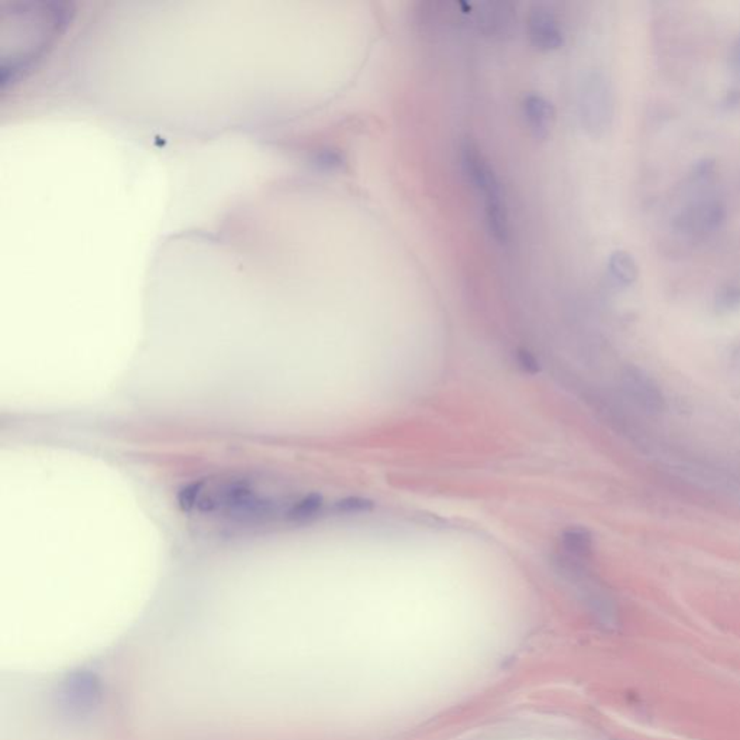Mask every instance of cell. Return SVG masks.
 Listing matches in <instances>:
<instances>
[{
  "instance_id": "6",
  "label": "cell",
  "mask_w": 740,
  "mask_h": 740,
  "mask_svg": "<svg viewBox=\"0 0 740 740\" xmlns=\"http://www.w3.org/2000/svg\"><path fill=\"white\" fill-rule=\"evenodd\" d=\"M528 34L533 45L541 51H554L562 45V32L551 9L535 5L528 16Z\"/></svg>"
},
{
  "instance_id": "1",
  "label": "cell",
  "mask_w": 740,
  "mask_h": 740,
  "mask_svg": "<svg viewBox=\"0 0 740 740\" xmlns=\"http://www.w3.org/2000/svg\"><path fill=\"white\" fill-rule=\"evenodd\" d=\"M298 500L277 489L271 481L247 474L210 476L184 486L178 493L183 512L239 526L292 522Z\"/></svg>"
},
{
  "instance_id": "11",
  "label": "cell",
  "mask_w": 740,
  "mask_h": 740,
  "mask_svg": "<svg viewBox=\"0 0 740 740\" xmlns=\"http://www.w3.org/2000/svg\"><path fill=\"white\" fill-rule=\"evenodd\" d=\"M609 269L613 279L622 285L633 284L638 277L637 262L633 260V257L629 253L623 250L612 253L609 259Z\"/></svg>"
},
{
  "instance_id": "7",
  "label": "cell",
  "mask_w": 740,
  "mask_h": 740,
  "mask_svg": "<svg viewBox=\"0 0 740 740\" xmlns=\"http://www.w3.org/2000/svg\"><path fill=\"white\" fill-rule=\"evenodd\" d=\"M523 115L528 128L537 139H545L555 120L553 104L540 94H528L523 100Z\"/></svg>"
},
{
  "instance_id": "15",
  "label": "cell",
  "mask_w": 740,
  "mask_h": 740,
  "mask_svg": "<svg viewBox=\"0 0 740 740\" xmlns=\"http://www.w3.org/2000/svg\"><path fill=\"white\" fill-rule=\"evenodd\" d=\"M736 58L740 63V41H739V45L736 46Z\"/></svg>"
},
{
  "instance_id": "12",
  "label": "cell",
  "mask_w": 740,
  "mask_h": 740,
  "mask_svg": "<svg viewBox=\"0 0 740 740\" xmlns=\"http://www.w3.org/2000/svg\"><path fill=\"white\" fill-rule=\"evenodd\" d=\"M323 508V498L317 493H309L299 498L292 513V522H304L320 513Z\"/></svg>"
},
{
  "instance_id": "9",
  "label": "cell",
  "mask_w": 740,
  "mask_h": 740,
  "mask_svg": "<svg viewBox=\"0 0 740 740\" xmlns=\"http://www.w3.org/2000/svg\"><path fill=\"white\" fill-rule=\"evenodd\" d=\"M723 216H724V211H723V207H720V204L717 202H702L693 208H690L689 211H687L685 217L682 219V222L685 223L687 229L690 230H694V232H710L713 229H716L719 226V223H721L723 220Z\"/></svg>"
},
{
  "instance_id": "4",
  "label": "cell",
  "mask_w": 740,
  "mask_h": 740,
  "mask_svg": "<svg viewBox=\"0 0 740 740\" xmlns=\"http://www.w3.org/2000/svg\"><path fill=\"white\" fill-rule=\"evenodd\" d=\"M622 386L630 401L644 412L657 415L665 409V396L659 385L642 369L626 366L622 372Z\"/></svg>"
},
{
  "instance_id": "2",
  "label": "cell",
  "mask_w": 740,
  "mask_h": 740,
  "mask_svg": "<svg viewBox=\"0 0 740 740\" xmlns=\"http://www.w3.org/2000/svg\"><path fill=\"white\" fill-rule=\"evenodd\" d=\"M580 113L583 125L593 135L609 129L613 118V101L606 78L593 73L586 77L580 90Z\"/></svg>"
},
{
  "instance_id": "13",
  "label": "cell",
  "mask_w": 740,
  "mask_h": 740,
  "mask_svg": "<svg viewBox=\"0 0 740 740\" xmlns=\"http://www.w3.org/2000/svg\"><path fill=\"white\" fill-rule=\"evenodd\" d=\"M337 513H363L374 509V502L363 498H346L334 503Z\"/></svg>"
},
{
  "instance_id": "10",
  "label": "cell",
  "mask_w": 740,
  "mask_h": 740,
  "mask_svg": "<svg viewBox=\"0 0 740 740\" xmlns=\"http://www.w3.org/2000/svg\"><path fill=\"white\" fill-rule=\"evenodd\" d=\"M561 545L570 557L583 558L590 554L593 547V538L586 528L572 526L564 531L561 537Z\"/></svg>"
},
{
  "instance_id": "8",
  "label": "cell",
  "mask_w": 740,
  "mask_h": 740,
  "mask_svg": "<svg viewBox=\"0 0 740 740\" xmlns=\"http://www.w3.org/2000/svg\"><path fill=\"white\" fill-rule=\"evenodd\" d=\"M482 195L485 200V215L488 229L496 242L505 243L509 236V222L500 184L498 183L496 185L490 187Z\"/></svg>"
},
{
  "instance_id": "3",
  "label": "cell",
  "mask_w": 740,
  "mask_h": 740,
  "mask_svg": "<svg viewBox=\"0 0 740 740\" xmlns=\"http://www.w3.org/2000/svg\"><path fill=\"white\" fill-rule=\"evenodd\" d=\"M58 694L60 703L68 714L84 717L101 704L103 685L94 672L78 669L64 678Z\"/></svg>"
},
{
  "instance_id": "14",
  "label": "cell",
  "mask_w": 740,
  "mask_h": 740,
  "mask_svg": "<svg viewBox=\"0 0 740 740\" xmlns=\"http://www.w3.org/2000/svg\"><path fill=\"white\" fill-rule=\"evenodd\" d=\"M516 363L528 375H535L540 372V363L537 357L525 349H519L516 351Z\"/></svg>"
},
{
  "instance_id": "5",
  "label": "cell",
  "mask_w": 740,
  "mask_h": 740,
  "mask_svg": "<svg viewBox=\"0 0 740 740\" xmlns=\"http://www.w3.org/2000/svg\"><path fill=\"white\" fill-rule=\"evenodd\" d=\"M479 29L492 39H506L516 28L515 8L508 2H483L476 11Z\"/></svg>"
}]
</instances>
